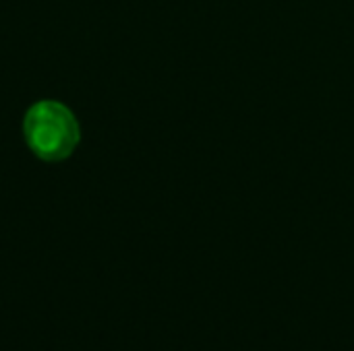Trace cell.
I'll return each mask as SVG.
<instances>
[{
    "label": "cell",
    "mask_w": 354,
    "mask_h": 351,
    "mask_svg": "<svg viewBox=\"0 0 354 351\" xmlns=\"http://www.w3.org/2000/svg\"><path fill=\"white\" fill-rule=\"evenodd\" d=\"M25 137L29 147L41 159L56 161L75 149L79 126L64 106L56 101H39L25 116Z\"/></svg>",
    "instance_id": "1"
}]
</instances>
